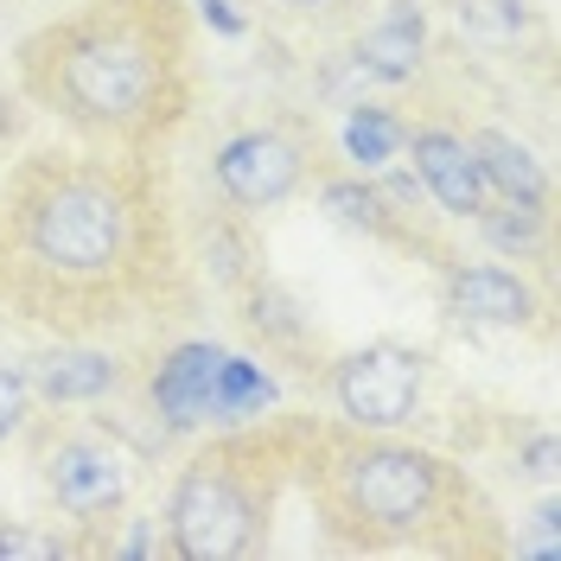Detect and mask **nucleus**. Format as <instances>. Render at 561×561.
Segmentation results:
<instances>
[{
	"label": "nucleus",
	"mask_w": 561,
	"mask_h": 561,
	"mask_svg": "<svg viewBox=\"0 0 561 561\" xmlns=\"http://www.w3.org/2000/svg\"><path fill=\"white\" fill-rule=\"evenodd\" d=\"M20 90L65 128L140 140L179 115V38L147 7H83L20 45Z\"/></svg>",
	"instance_id": "nucleus-1"
},
{
	"label": "nucleus",
	"mask_w": 561,
	"mask_h": 561,
	"mask_svg": "<svg viewBox=\"0 0 561 561\" xmlns=\"http://www.w3.org/2000/svg\"><path fill=\"white\" fill-rule=\"evenodd\" d=\"M13 230L38 275L90 287L135 262L140 249V198L135 185L103 160H38L13 185Z\"/></svg>",
	"instance_id": "nucleus-2"
},
{
	"label": "nucleus",
	"mask_w": 561,
	"mask_h": 561,
	"mask_svg": "<svg viewBox=\"0 0 561 561\" xmlns=\"http://www.w3.org/2000/svg\"><path fill=\"white\" fill-rule=\"evenodd\" d=\"M459 472L427 447L389 440V434H357L325 459V504L332 524L351 529L357 542H415L427 524H447L459 504Z\"/></svg>",
	"instance_id": "nucleus-3"
},
{
	"label": "nucleus",
	"mask_w": 561,
	"mask_h": 561,
	"mask_svg": "<svg viewBox=\"0 0 561 561\" xmlns=\"http://www.w3.org/2000/svg\"><path fill=\"white\" fill-rule=\"evenodd\" d=\"M268 511H275L268 454L249 440H217L179 466L160 529H167L173 561H237L262 549Z\"/></svg>",
	"instance_id": "nucleus-4"
},
{
	"label": "nucleus",
	"mask_w": 561,
	"mask_h": 561,
	"mask_svg": "<svg viewBox=\"0 0 561 561\" xmlns=\"http://www.w3.org/2000/svg\"><path fill=\"white\" fill-rule=\"evenodd\" d=\"M275 402V383L217 345H179L153 370V409L167 427H210V421H249Z\"/></svg>",
	"instance_id": "nucleus-5"
},
{
	"label": "nucleus",
	"mask_w": 561,
	"mask_h": 561,
	"mask_svg": "<svg viewBox=\"0 0 561 561\" xmlns=\"http://www.w3.org/2000/svg\"><path fill=\"white\" fill-rule=\"evenodd\" d=\"M427 396V357L396 339H370V345L345 351L332 364V409L357 434H396L409 427Z\"/></svg>",
	"instance_id": "nucleus-6"
},
{
	"label": "nucleus",
	"mask_w": 561,
	"mask_h": 561,
	"mask_svg": "<svg viewBox=\"0 0 561 561\" xmlns=\"http://www.w3.org/2000/svg\"><path fill=\"white\" fill-rule=\"evenodd\" d=\"M38 479L51 491V504L77 517V524H103V517H122L128 497H135V459L122 454L108 434L96 427H70L58 434L45 459H38Z\"/></svg>",
	"instance_id": "nucleus-7"
},
{
	"label": "nucleus",
	"mask_w": 561,
	"mask_h": 561,
	"mask_svg": "<svg viewBox=\"0 0 561 561\" xmlns=\"http://www.w3.org/2000/svg\"><path fill=\"white\" fill-rule=\"evenodd\" d=\"M307 179V147L287 128H243L210 153V185L237 210H275L300 192Z\"/></svg>",
	"instance_id": "nucleus-8"
},
{
	"label": "nucleus",
	"mask_w": 561,
	"mask_h": 561,
	"mask_svg": "<svg viewBox=\"0 0 561 561\" xmlns=\"http://www.w3.org/2000/svg\"><path fill=\"white\" fill-rule=\"evenodd\" d=\"M402 147L415 160L421 198H434L447 217H466L472 224L491 205V185L479 173V153H472L466 135H454V128H415V135H402Z\"/></svg>",
	"instance_id": "nucleus-9"
},
{
	"label": "nucleus",
	"mask_w": 561,
	"mask_h": 561,
	"mask_svg": "<svg viewBox=\"0 0 561 561\" xmlns=\"http://www.w3.org/2000/svg\"><path fill=\"white\" fill-rule=\"evenodd\" d=\"M447 313L459 325L511 332V325L536 319V287L517 268H497V262H459V268H447Z\"/></svg>",
	"instance_id": "nucleus-10"
},
{
	"label": "nucleus",
	"mask_w": 561,
	"mask_h": 561,
	"mask_svg": "<svg viewBox=\"0 0 561 561\" xmlns=\"http://www.w3.org/2000/svg\"><path fill=\"white\" fill-rule=\"evenodd\" d=\"M26 377H33V396L38 402H103L108 389L122 383V357H108V351H90V345H58L33 357L26 364Z\"/></svg>",
	"instance_id": "nucleus-11"
},
{
	"label": "nucleus",
	"mask_w": 561,
	"mask_h": 561,
	"mask_svg": "<svg viewBox=\"0 0 561 561\" xmlns=\"http://www.w3.org/2000/svg\"><path fill=\"white\" fill-rule=\"evenodd\" d=\"M472 140V153H479V173H485L491 198H511V205H549V173H542V160L529 153L524 140L497 135V128H479Z\"/></svg>",
	"instance_id": "nucleus-12"
},
{
	"label": "nucleus",
	"mask_w": 561,
	"mask_h": 561,
	"mask_svg": "<svg viewBox=\"0 0 561 561\" xmlns=\"http://www.w3.org/2000/svg\"><path fill=\"white\" fill-rule=\"evenodd\" d=\"M351 65L364 70V77H383V83H409V77L421 70V13L396 0L377 26H364Z\"/></svg>",
	"instance_id": "nucleus-13"
},
{
	"label": "nucleus",
	"mask_w": 561,
	"mask_h": 561,
	"mask_svg": "<svg viewBox=\"0 0 561 561\" xmlns=\"http://www.w3.org/2000/svg\"><path fill=\"white\" fill-rule=\"evenodd\" d=\"M319 205H325L332 224L364 230V237H389V230H396V205H389L370 179H325V185H319Z\"/></svg>",
	"instance_id": "nucleus-14"
},
{
	"label": "nucleus",
	"mask_w": 561,
	"mask_h": 561,
	"mask_svg": "<svg viewBox=\"0 0 561 561\" xmlns=\"http://www.w3.org/2000/svg\"><path fill=\"white\" fill-rule=\"evenodd\" d=\"M472 224L485 230L491 249H504V255H529V249H542V237H549V205H511V198H504L497 210L485 205Z\"/></svg>",
	"instance_id": "nucleus-15"
},
{
	"label": "nucleus",
	"mask_w": 561,
	"mask_h": 561,
	"mask_svg": "<svg viewBox=\"0 0 561 561\" xmlns=\"http://www.w3.org/2000/svg\"><path fill=\"white\" fill-rule=\"evenodd\" d=\"M249 325H255L268 345H307V313L294 307V294L275 287V280L249 287Z\"/></svg>",
	"instance_id": "nucleus-16"
},
{
	"label": "nucleus",
	"mask_w": 561,
	"mask_h": 561,
	"mask_svg": "<svg viewBox=\"0 0 561 561\" xmlns=\"http://www.w3.org/2000/svg\"><path fill=\"white\" fill-rule=\"evenodd\" d=\"M402 135H409V128H402L396 115H383V108H357L345 122V147L364 173H370V167H389V153L402 147Z\"/></svg>",
	"instance_id": "nucleus-17"
},
{
	"label": "nucleus",
	"mask_w": 561,
	"mask_h": 561,
	"mask_svg": "<svg viewBox=\"0 0 561 561\" xmlns=\"http://www.w3.org/2000/svg\"><path fill=\"white\" fill-rule=\"evenodd\" d=\"M38 396H33V377L20 364H0V440H20L26 421H33Z\"/></svg>",
	"instance_id": "nucleus-18"
},
{
	"label": "nucleus",
	"mask_w": 561,
	"mask_h": 561,
	"mask_svg": "<svg viewBox=\"0 0 561 561\" xmlns=\"http://www.w3.org/2000/svg\"><path fill=\"white\" fill-rule=\"evenodd\" d=\"M459 26L479 38H511L524 26V0H459Z\"/></svg>",
	"instance_id": "nucleus-19"
},
{
	"label": "nucleus",
	"mask_w": 561,
	"mask_h": 561,
	"mask_svg": "<svg viewBox=\"0 0 561 561\" xmlns=\"http://www.w3.org/2000/svg\"><path fill=\"white\" fill-rule=\"evenodd\" d=\"M65 556L58 536H38V529H20V524H0V561H51Z\"/></svg>",
	"instance_id": "nucleus-20"
},
{
	"label": "nucleus",
	"mask_w": 561,
	"mask_h": 561,
	"mask_svg": "<svg viewBox=\"0 0 561 561\" xmlns=\"http://www.w3.org/2000/svg\"><path fill=\"white\" fill-rule=\"evenodd\" d=\"M524 472H529V479H542V485L556 479V434H536V440H529Z\"/></svg>",
	"instance_id": "nucleus-21"
},
{
	"label": "nucleus",
	"mask_w": 561,
	"mask_h": 561,
	"mask_svg": "<svg viewBox=\"0 0 561 561\" xmlns=\"http://www.w3.org/2000/svg\"><path fill=\"white\" fill-rule=\"evenodd\" d=\"M13 128H20V103H13V90L0 83V147L13 140Z\"/></svg>",
	"instance_id": "nucleus-22"
},
{
	"label": "nucleus",
	"mask_w": 561,
	"mask_h": 561,
	"mask_svg": "<svg viewBox=\"0 0 561 561\" xmlns=\"http://www.w3.org/2000/svg\"><path fill=\"white\" fill-rule=\"evenodd\" d=\"M275 7H287V13H332L339 0H275Z\"/></svg>",
	"instance_id": "nucleus-23"
}]
</instances>
